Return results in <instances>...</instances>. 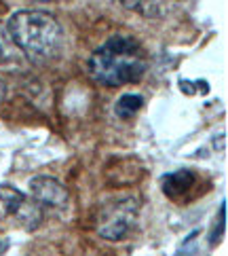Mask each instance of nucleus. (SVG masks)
<instances>
[{"label": "nucleus", "mask_w": 228, "mask_h": 256, "mask_svg": "<svg viewBox=\"0 0 228 256\" xmlns=\"http://www.w3.org/2000/svg\"><path fill=\"white\" fill-rule=\"evenodd\" d=\"M15 49H17V47L13 44V40H11V36H8L6 28H4L2 24H0V64L13 60Z\"/></svg>", "instance_id": "1a4fd4ad"}, {"label": "nucleus", "mask_w": 228, "mask_h": 256, "mask_svg": "<svg viewBox=\"0 0 228 256\" xmlns=\"http://www.w3.org/2000/svg\"><path fill=\"white\" fill-rule=\"evenodd\" d=\"M32 2H49V0H32Z\"/></svg>", "instance_id": "9b49d317"}, {"label": "nucleus", "mask_w": 228, "mask_h": 256, "mask_svg": "<svg viewBox=\"0 0 228 256\" xmlns=\"http://www.w3.org/2000/svg\"><path fill=\"white\" fill-rule=\"evenodd\" d=\"M6 248H8V244H6L4 240H0V256H2V252H4Z\"/></svg>", "instance_id": "9d476101"}, {"label": "nucleus", "mask_w": 228, "mask_h": 256, "mask_svg": "<svg viewBox=\"0 0 228 256\" xmlns=\"http://www.w3.org/2000/svg\"><path fill=\"white\" fill-rule=\"evenodd\" d=\"M0 201L6 206V210L11 212L17 220L23 222L25 228H36L40 222V206L36 201H30L21 190H17L15 186L2 184L0 186Z\"/></svg>", "instance_id": "20e7f679"}, {"label": "nucleus", "mask_w": 228, "mask_h": 256, "mask_svg": "<svg viewBox=\"0 0 228 256\" xmlns=\"http://www.w3.org/2000/svg\"><path fill=\"white\" fill-rule=\"evenodd\" d=\"M142 106H144V98L142 96L125 94V96L118 98V102L114 104V114L118 118H123V121H127V118H133L135 114H138Z\"/></svg>", "instance_id": "6e6552de"}, {"label": "nucleus", "mask_w": 228, "mask_h": 256, "mask_svg": "<svg viewBox=\"0 0 228 256\" xmlns=\"http://www.w3.org/2000/svg\"><path fill=\"white\" fill-rule=\"evenodd\" d=\"M30 193L36 204H44L51 208H63L68 201V190L59 180L51 176H36L30 180Z\"/></svg>", "instance_id": "39448f33"}, {"label": "nucleus", "mask_w": 228, "mask_h": 256, "mask_svg": "<svg viewBox=\"0 0 228 256\" xmlns=\"http://www.w3.org/2000/svg\"><path fill=\"white\" fill-rule=\"evenodd\" d=\"M144 72L146 53L133 36H112L89 60V74L106 87L138 83Z\"/></svg>", "instance_id": "f257e3e1"}, {"label": "nucleus", "mask_w": 228, "mask_h": 256, "mask_svg": "<svg viewBox=\"0 0 228 256\" xmlns=\"http://www.w3.org/2000/svg\"><path fill=\"white\" fill-rule=\"evenodd\" d=\"M138 199L135 197H125V199H118L114 204H108L104 206L102 214H99V220H97V231L106 240H121L129 233V228L135 222V216H138Z\"/></svg>", "instance_id": "7ed1b4c3"}, {"label": "nucleus", "mask_w": 228, "mask_h": 256, "mask_svg": "<svg viewBox=\"0 0 228 256\" xmlns=\"http://www.w3.org/2000/svg\"><path fill=\"white\" fill-rule=\"evenodd\" d=\"M195 174L188 172V170H180V172H171L167 176H163L161 184H163V190L165 195L169 197H178V195H184L188 188H193L195 184Z\"/></svg>", "instance_id": "0eeeda50"}, {"label": "nucleus", "mask_w": 228, "mask_h": 256, "mask_svg": "<svg viewBox=\"0 0 228 256\" xmlns=\"http://www.w3.org/2000/svg\"><path fill=\"white\" fill-rule=\"evenodd\" d=\"M6 32L17 49L34 62L51 60L61 47L63 32L57 20L44 11L23 8L8 17Z\"/></svg>", "instance_id": "f03ea898"}, {"label": "nucleus", "mask_w": 228, "mask_h": 256, "mask_svg": "<svg viewBox=\"0 0 228 256\" xmlns=\"http://www.w3.org/2000/svg\"><path fill=\"white\" fill-rule=\"evenodd\" d=\"M131 11L146 17H167L178 11H184L193 0H121Z\"/></svg>", "instance_id": "423d86ee"}]
</instances>
